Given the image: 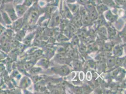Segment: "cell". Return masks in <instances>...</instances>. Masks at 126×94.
Returning a JSON list of instances; mask_svg holds the SVG:
<instances>
[{
  "instance_id": "obj_3",
  "label": "cell",
  "mask_w": 126,
  "mask_h": 94,
  "mask_svg": "<svg viewBox=\"0 0 126 94\" xmlns=\"http://www.w3.org/2000/svg\"><path fill=\"white\" fill-rule=\"evenodd\" d=\"M108 31L110 36H113L115 34V31L112 28H109Z\"/></svg>"
},
{
  "instance_id": "obj_5",
  "label": "cell",
  "mask_w": 126,
  "mask_h": 94,
  "mask_svg": "<svg viewBox=\"0 0 126 94\" xmlns=\"http://www.w3.org/2000/svg\"><path fill=\"white\" fill-rule=\"evenodd\" d=\"M89 21V19L88 16H85L83 18V23L85 24H88Z\"/></svg>"
},
{
  "instance_id": "obj_6",
  "label": "cell",
  "mask_w": 126,
  "mask_h": 94,
  "mask_svg": "<svg viewBox=\"0 0 126 94\" xmlns=\"http://www.w3.org/2000/svg\"><path fill=\"white\" fill-rule=\"evenodd\" d=\"M100 33L101 35H103V36H105V34H106V31H105V29L104 28L100 30Z\"/></svg>"
},
{
  "instance_id": "obj_2",
  "label": "cell",
  "mask_w": 126,
  "mask_h": 94,
  "mask_svg": "<svg viewBox=\"0 0 126 94\" xmlns=\"http://www.w3.org/2000/svg\"><path fill=\"white\" fill-rule=\"evenodd\" d=\"M106 16L108 19H109V20H110L111 21H114L115 18L114 16H113L110 12L108 13L107 15H106Z\"/></svg>"
},
{
  "instance_id": "obj_8",
  "label": "cell",
  "mask_w": 126,
  "mask_h": 94,
  "mask_svg": "<svg viewBox=\"0 0 126 94\" xmlns=\"http://www.w3.org/2000/svg\"><path fill=\"white\" fill-rule=\"evenodd\" d=\"M31 64L29 65V64H26V67L27 68H29V67H31Z\"/></svg>"
},
{
  "instance_id": "obj_7",
  "label": "cell",
  "mask_w": 126,
  "mask_h": 94,
  "mask_svg": "<svg viewBox=\"0 0 126 94\" xmlns=\"http://www.w3.org/2000/svg\"><path fill=\"white\" fill-rule=\"evenodd\" d=\"M108 63H110V65L111 64H113V60L112 59H109L108 61Z\"/></svg>"
},
{
  "instance_id": "obj_9",
  "label": "cell",
  "mask_w": 126,
  "mask_h": 94,
  "mask_svg": "<svg viewBox=\"0 0 126 94\" xmlns=\"http://www.w3.org/2000/svg\"></svg>"
},
{
  "instance_id": "obj_1",
  "label": "cell",
  "mask_w": 126,
  "mask_h": 94,
  "mask_svg": "<svg viewBox=\"0 0 126 94\" xmlns=\"http://www.w3.org/2000/svg\"><path fill=\"white\" fill-rule=\"evenodd\" d=\"M37 15H38V14L36 12H32V13L30 17V20H29L30 24H31L34 21L35 18L37 17Z\"/></svg>"
},
{
  "instance_id": "obj_4",
  "label": "cell",
  "mask_w": 126,
  "mask_h": 94,
  "mask_svg": "<svg viewBox=\"0 0 126 94\" xmlns=\"http://www.w3.org/2000/svg\"><path fill=\"white\" fill-rule=\"evenodd\" d=\"M98 10L100 12H102L105 10V6L103 5H100L98 7Z\"/></svg>"
}]
</instances>
